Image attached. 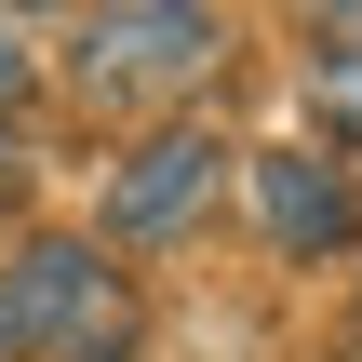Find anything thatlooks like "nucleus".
<instances>
[{"mask_svg":"<svg viewBox=\"0 0 362 362\" xmlns=\"http://www.w3.org/2000/svg\"><path fill=\"white\" fill-rule=\"evenodd\" d=\"M134 309L94 242H27L0 269V362H121Z\"/></svg>","mask_w":362,"mask_h":362,"instance_id":"f257e3e1","label":"nucleus"},{"mask_svg":"<svg viewBox=\"0 0 362 362\" xmlns=\"http://www.w3.org/2000/svg\"><path fill=\"white\" fill-rule=\"evenodd\" d=\"M215 54H228V27H215V13H188V0H107V13L81 27V81H94V94L202 81Z\"/></svg>","mask_w":362,"mask_h":362,"instance_id":"f03ea898","label":"nucleus"},{"mask_svg":"<svg viewBox=\"0 0 362 362\" xmlns=\"http://www.w3.org/2000/svg\"><path fill=\"white\" fill-rule=\"evenodd\" d=\"M215 161H228V148H215V121H161V134H148V148L107 175V228H121V242L188 228V215L215 202Z\"/></svg>","mask_w":362,"mask_h":362,"instance_id":"7ed1b4c3","label":"nucleus"},{"mask_svg":"<svg viewBox=\"0 0 362 362\" xmlns=\"http://www.w3.org/2000/svg\"><path fill=\"white\" fill-rule=\"evenodd\" d=\"M255 215H269L282 255H336L362 228V188H349L336 148H269V161H255Z\"/></svg>","mask_w":362,"mask_h":362,"instance_id":"20e7f679","label":"nucleus"},{"mask_svg":"<svg viewBox=\"0 0 362 362\" xmlns=\"http://www.w3.org/2000/svg\"><path fill=\"white\" fill-rule=\"evenodd\" d=\"M27 94V27H0V107Z\"/></svg>","mask_w":362,"mask_h":362,"instance_id":"39448f33","label":"nucleus"},{"mask_svg":"<svg viewBox=\"0 0 362 362\" xmlns=\"http://www.w3.org/2000/svg\"><path fill=\"white\" fill-rule=\"evenodd\" d=\"M13 188H27V148H13V134H0V202H13Z\"/></svg>","mask_w":362,"mask_h":362,"instance_id":"423d86ee","label":"nucleus"},{"mask_svg":"<svg viewBox=\"0 0 362 362\" xmlns=\"http://www.w3.org/2000/svg\"><path fill=\"white\" fill-rule=\"evenodd\" d=\"M322 81H336V107H349V121H362V67H322Z\"/></svg>","mask_w":362,"mask_h":362,"instance_id":"0eeeda50","label":"nucleus"},{"mask_svg":"<svg viewBox=\"0 0 362 362\" xmlns=\"http://www.w3.org/2000/svg\"><path fill=\"white\" fill-rule=\"evenodd\" d=\"M336 40H362V0H349V13H336Z\"/></svg>","mask_w":362,"mask_h":362,"instance_id":"6e6552de","label":"nucleus"}]
</instances>
